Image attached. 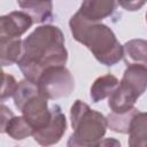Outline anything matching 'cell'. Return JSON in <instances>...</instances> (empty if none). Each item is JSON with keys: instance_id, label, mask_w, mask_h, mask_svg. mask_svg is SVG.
<instances>
[{"instance_id": "277c9868", "label": "cell", "mask_w": 147, "mask_h": 147, "mask_svg": "<svg viewBox=\"0 0 147 147\" xmlns=\"http://www.w3.org/2000/svg\"><path fill=\"white\" fill-rule=\"evenodd\" d=\"M13 98L15 107L32 125L34 132L41 130L49 123L52 111L48 108L47 99L40 93L36 83L28 79L21 80Z\"/></svg>"}, {"instance_id": "d6986e66", "label": "cell", "mask_w": 147, "mask_h": 147, "mask_svg": "<svg viewBox=\"0 0 147 147\" xmlns=\"http://www.w3.org/2000/svg\"><path fill=\"white\" fill-rule=\"evenodd\" d=\"M146 2L144 1H121L117 2V5L122 6L124 9L130 10V11H134V10H139Z\"/></svg>"}, {"instance_id": "4fadbf2b", "label": "cell", "mask_w": 147, "mask_h": 147, "mask_svg": "<svg viewBox=\"0 0 147 147\" xmlns=\"http://www.w3.org/2000/svg\"><path fill=\"white\" fill-rule=\"evenodd\" d=\"M129 147H147V113L138 111L130 126Z\"/></svg>"}, {"instance_id": "44dd1931", "label": "cell", "mask_w": 147, "mask_h": 147, "mask_svg": "<svg viewBox=\"0 0 147 147\" xmlns=\"http://www.w3.org/2000/svg\"><path fill=\"white\" fill-rule=\"evenodd\" d=\"M146 23H147V11H146Z\"/></svg>"}, {"instance_id": "ffe728a7", "label": "cell", "mask_w": 147, "mask_h": 147, "mask_svg": "<svg viewBox=\"0 0 147 147\" xmlns=\"http://www.w3.org/2000/svg\"><path fill=\"white\" fill-rule=\"evenodd\" d=\"M99 147H122L119 140L115 138H105L100 141Z\"/></svg>"}, {"instance_id": "5b68a950", "label": "cell", "mask_w": 147, "mask_h": 147, "mask_svg": "<svg viewBox=\"0 0 147 147\" xmlns=\"http://www.w3.org/2000/svg\"><path fill=\"white\" fill-rule=\"evenodd\" d=\"M37 85L47 100H57L71 94L75 90V79L65 65H54L41 72Z\"/></svg>"}, {"instance_id": "30bf717a", "label": "cell", "mask_w": 147, "mask_h": 147, "mask_svg": "<svg viewBox=\"0 0 147 147\" xmlns=\"http://www.w3.org/2000/svg\"><path fill=\"white\" fill-rule=\"evenodd\" d=\"M116 6L117 2L110 0H86L82 2L77 14L88 22H100L110 16Z\"/></svg>"}, {"instance_id": "7c38bea8", "label": "cell", "mask_w": 147, "mask_h": 147, "mask_svg": "<svg viewBox=\"0 0 147 147\" xmlns=\"http://www.w3.org/2000/svg\"><path fill=\"white\" fill-rule=\"evenodd\" d=\"M119 85V80L111 74H107L98 77L91 85L90 88V98L92 102L96 103L106 98H109L113 92Z\"/></svg>"}, {"instance_id": "2e32d148", "label": "cell", "mask_w": 147, "mask_h": 147, "mask_svg": "<svg viewBox=\"0 0 147 147\" xmlns=\"http://www.w3.org/2000/svg\"><path fill=\"white\" fill-rule=\"evenodd\" d=\"M17 5L30 15L33 23H44L52 17L53 3L51 1H17Z\"/></svg>"}, {"instance_id": "6da1fadb", "label": "cell", "mask_w": 147, "mask_h": 147, "mask_svg": "<svg viewBox=\"0 0 147 147\" xmlns=\"http://www.w3.org/2000/svg\"><path fill=\"white\" fill-rule=\"evenodd\" d=\"M68 51L62 31L52 24L36 28L23 39L22 55L17 65L25 79L37 84L41 72L54 65H65Z\"/></svg>"}, {"instance_id": "3957f363", "label": "cell", "mask_w": 147, "mask_h": 147, "mask_svg": "<svg viewBox=\"0 0 147 147\" xmlns=\"http://www.w3.org/2000/svg\"><path fill=\"white\" fill-rule=\"evenodd\" d=\"M70 122L74 132L67 147H99L108 127L107 118L82 100H76L71 106Z\"/></svg>"}, {"instance_id": "52a82bcc", "label": "cell", "mask_w": 147, "mask_h": 147, "mask_svg": "<svg viewBox=\"0 0 147 147\" xmlns=\"http://www.w3.org/2000/svg\"><path fill=\"white\" fill-rule=\"evenodd\" d=\"M1 132L9 136L14 140H23L33 136L34 129L23 117L15 116L13 111L5 105H1Z\"/></svg>"}, {"instance_id": "9a60e30c", "label": "cell", "mask_w": 147, "mask_h": 147, "mask_svg": "<svg viewBox=\"0 0 147 147\" xmlns=\"http://www.w3.org/2000/svg\"><path fill=\"white\" fill-rule=\"evenodd\" d=\"M21 38H0V63L2 67L17 63L22 55Z\"/></svg>"}, {"instance_id": "e0dca14e", "label": "cell", "mask_w": 147, "mask_h": 147, "mask_svg": "<svg viewBox=\"0 0 147 147\" xmlns=\"http://www.w3.org/2000/svg\"><path fill=\"white\" fill-rule=\"evenodd\" d=\"M139 110L137 108H133L132 110L127 113H122V114H116V113H110L107 115V124L108 127L117 133H129L131 122L134 117V115Z\"/></svg>"}, {"instance_id": "8fae6325", "label": "cell", "mask_w": 147, "mask_h": 147, "mask_svg": "<svg viewBox=\"0 0 147 147\" xmlns=\"http://www.w3.org/2000/svg\"><path fill=\"white\" fill-rule=\"evenodd\" d=\"M123 60L127 65L147 68V40L131 39L123 45Z\"/></svg>"}, {"instance_id": "8992f818", "label": "cell", "mask_w": 147, "mask_h": 147, "mask_svg": "<svg viewBox=\"0 0 147 147\" xmlns=\"http://www.w3.org/2000/svg\"><path fill=\"white\" fill-rule=\"evenodd\" d=\"M52 118L49 123L39 131L33 133V139L37 144L44 147H48L57 144L67 131V118L62 113L60 106L54 105L51 108Z\"/></svg>"}, {"instance_id": "5bb4252c", "label": "cell", "mask_w": 147, "mask_h": 147, "mask_svg": "<svg viewBox=\"0 0 147 147\" xmlns=\"http://www.w3.org/2000/svg\"><path fill=\"white\" fill-rule=\"evenodd\" d=\"M137 100L138 98L136 95H133L123 86L118 85L117 88L113 92V94L108 98V107L110 108L111 113H127L136 108L134 103L137 102Z\"/></svg>"}, {"instance_id": "ac0fdd59", "label": "cell", "mask_w": 147, "mask_h": 147, "mask_svg": "<svg viewBox=\"0 0 147 147\" xmlns=\"http://www.w3.org/2000/svg\"><path fill=\"white\" fill-rule=\"evenodd\" d=\"M18 86V83L14 78V76L2 71V87H1V101H5L6 99L14 96L16 88Z\"/></svg>"}, {"instance_id": "9c48e42d", "label": "cell", "mask_w": 147, "mask_h": 147, "mask_svg": "<svg viewBox=\"0 0 147 147\" xmlns=\"http://www.w3.org/2000/svg\"><path fill=\"white\" fill-rule=\"evenodd\" d=\"M119 85L137 98L141 96L147 88V68L142 65H127L119 80Z\"/></svg>"}, {"instance_id": "7a4b0ae2", "label": "cell", "mask_w": 147, "mask_h": 147, "mask_svg": "<svg viewBox=\"0 0 147 147\" xmlns=\"http://www.w3.org/2000/svg\"><path fill=\"white\" fill-rule=\"evenodd\" d=\"M69 28L74 39L86 46L101 64L111 67L123 59V45L108 25L88 22L76 13L69 21Z\"/></svg>"}, {"instance_id": "ba28073f", "label": "cell", "mask_w": 147, "mask_h": 147, "mask_svg": "<svg viewBox=\"0 0 147 147\" xmlns=\"http://www.w3.org/2000/svg\"><path fill=\"white\" fill-rule=\"evenodd\" d=\"M32 24V18L25 11H10L0 17V38H21Z\"/></svg>"}]
</instances>
